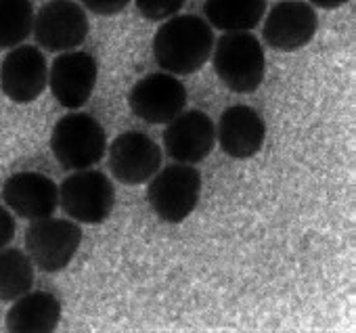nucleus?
<instances>
[{
  "label": "nucleus",
  "instance_id": "obj_12",
  "mask_svg": "<svg viewBox=\"0 0 356 333\" xmlns=\"http://www.w3.org/2000/svg\"><path fill=\"white\" fill-rule=\"evenodd\" d=\"M99 78V63L84 51H70L59 55L49 70V86L59 105L78 109L95 92Z\"/></svg>",
  "mask_w": 356,
  "mask_h": 333
},
{
  "label": "nucleus",
  "instance_id": "obj_15",
  "mask_svg": "<svg viewBox=\"0 0 356 333\" xmlns=\"http://www.w3.org/2000/svg\"><path fill=\"white\" fill-rule=\"evenodd\" d=\"M216 138L229 157L250 159L264 145L266 124L254 107L233 105L222 111L216 126Z\"/></svg>",
  "mask_w": 356,
  "mask_h": 333
},
{
  "label": "nucleus",
  "instance_id": "obj_6",
  "mask_svg": "<svg viewBox=\"0 0 356 333\" xmlns=\"http://www.w3.org/2000/svg\"><path fill=\"white\" fill-rule=\"evenodd\" d=\"M82 243V231L65 218L32 220L26 231V252L32 264L44 273L63 270L76 256Z\"/></svg>",
  "mask_w": 356,
  "mask_h": 333
},
{
  "label": "nucleus",
  "instance_id": "obj_7",
  "mask_svg": "<svg viewBox=\"0 0 356 333\" xmlns=\"http://www.w3.org/2000/svg\"><path fill=\"white\" fill-rule=\"evenodd\" d=\"M88 30L86 13L74 0H49L34 15L32 26L38 47L51 53H65L80 47L86 40Z\"/></svg>",
  "mask_w": 356,
  "mask_h": 333
},
{
  "label": "nucleus",
  "instance_id": "obj_3",
  "mask_svg": "<svg viewBox=\"0 0 356 333\" xmlns=\"http://www.w3.org/2000/svg\"><path fill=\"white\" fill-rule=\"evenodd\" d=\"M202 195V174L189 163H170L159 168L149 183L147 202L151 210L168 225L189 218Z\"/></svg>",
  "mask_w": 356,
  "mask_h": 333
},
{
  "label": "nucleus",
  "instance_id": "obj_10",
  "mask_svg": "<svg viewBox=\"0 0 356 333\" xmlns=\"http://www.w3.org/2000/svg\"><path fill=\"white\" fill-rule=\"evenodd\" d=\"M49 84V65L36 47L24 44L7 53L0 63V90L17 105L34 103Z\"/></svg>",
  "mask_w": 356,
  "mask_h": 333
},
{
  "label": "nucleus",
  "instance_id": "obj_1",
  "mask_svg": "<svg viewBox=\"0 0 356 333\" xmlns=\"http://www.w3.org/2000/svg\"><path fill=\"white\" fill-rule=\"evenodd\" d=\"M214 32L197 15H174L153 36V57L172 76L200 72L212 57Z\"/></svg>",
  "mask_w": 356,
  "mask_h": 333
},
{
  "label": "nucleus",
  "instance_id": "obj_23",
  "mask_svg": "<svg viewBox=\"0 0 356 333\" xmlns=\"http://www.w3.org/2000/svg\"><path fill=\"white\" fill-rule=\"evenodd\" d=\"M312 5H316L318 9H337L346 3H350V0H310Z\"/></svg>",
  "mask_w": 356,
  "mask_h": 333
},
{
  "label": "nucleus",
  "instance_id": "obj_20",
  "mask_svg": "<svg viewBox=\"0 0 356 333\" xmlns=\"http://www.w3.org/2000/svg\"><path fill=\"white\" fill-rule=\"evenodd\" d=\"M187 0H134L138 13L149 22H165L185 7Z\"/></svg>",
  "mask_w": 356,
  "mask_h": 333
},
{
  "label": "nucleus",
  "instance_id": "obj_18",
  "mask_svg": "<svg viewBox=\"0 0 356 333\" xmlns=\"http://www.w3.org/2000/svg\"><path fill=\"white\" fill-rule=\"evenodd\" d=\"M34 285V264L26 252L0 250V302H15Z\"/></svg>",
  "mask_w": 356,
  "mask_h": 333
},
{
  "label": "nucleus",
  "instance_id": "obj_13",
  "mask_svg": "<svg viewBox=\"0 0 356 333\" xmlns=\"http://www.w3.org/2000/svg\"><path fill=\"white\" fill-rule=\"evenodd\" d=\"M318 28L316 13L310 5L298 0H283L266 15L262 36L275 51L293 53L312 42Z\"/></svg>",
  "mask_w": 356,
  "mask_h": 333
},
{
  "label": "nucleus",
  "instance_id": "obj_11",
  "mask_svg": "<svg viewBox=\"0 0 356 333\" xmlns=\"http://www.w3.org/2000/svg\"><path fill=\"white\" fill-rule=\"evenodd\" d=\"M216 143V126L212 117L200 109L181 111L172 117L163 130L165 153L178 163H200L204 161Z\"/></svg>",
  "mask_w": 356,
  "mask_h": 333
},
{
  "label": "nucleus",
  "instance_id": "obj_4",
  "mask_svg": "<svg viewBox=\"0 0 356 333\" xmlns=\"http://www.w3.org/2000/svg\"><path fill=\"white\" fill-rule=\"evenodd\" d=\"M51 151L65 170H86L105 155L107 136L92 115L67 113L53 128Z\"/></svg>",
  "mask_w": 356,
  "mask_h": 333
},
{
  "label": "nucleus",
  "instance_id": "obj_16",
  "mask_svg": "<svg viewBox=\"0 0 356 333\" xmlns=\"http://www.w3.org/2000/svg\"><path fill=\"white\" fill-rule=\"evenodd\" d=\"M61 302L49 291H28L7 312L11 333H51L59 327Z\"/></svg>",
  "mask_w": 356,
  "mask_h": 333
},
{
  "label": "nucleus",
  "instance_id": "obj_8",
  "mask_svg": "<svg viewBox=\"0 0 356 333\" xmlns=\"http://www.w3.org/2000/svg\"><path fill=\"white\" fill-rule=\"evenodd\" d=\"M130 111L147 124H168L187 105L185 84L168 72L140 78L128 95Z\"/></svg>",
  "mask_w": 356,
  "mask_h": 333
},
{
  "label": "nucleus",
  "instance_id": "obj_22",
  "mask_svg": "<svg viewBox=\"0 0 356 333\" xmlns=\"http://www.w3.org/2000/svg\"><path fill=\"white\" fill-rule=\"evenodd\" d=\"M15 237V218L0 206V250L7 247Z\"/></svg>",
  "mask_w": 356,
  "mask_h": 333
},
{
  "label": "nucleus",
  "instance_id": "obj_14",
  "mask_svg": "<svg viewBox=\"0 0 356 333\" xmlns=\"http://www.w3.org/2000/svg\"><path fill=\"white\" fill-rule=\"evenodd\" d=\"M3 200L26 220H40L53 216L59 206L57 185L38 172H17L3 185Z\"/></svg>",
  "mask_w": 356,
  "mask_h": 333
},
{
  "label": "nucleus",
  "instance_id": "obj_21",
  "mask_svg": "<svg viewBox=\"0 0 356 333\" xmlns=\"http://www.w3.org/2000/svg\"><path fill=\"white\" fill-rule=\"evenodd\" d=\"M130 0H82V7L88 9L95 15L101 17H111L128 7Z\"/></svg>",
  "mask_w": 356,
  "mask_h": 333
},
{
  "label": "nucleus",
  "instance_id": "obj_9",
  "mask_svg": "<svg viewBox=\"0 0 356 333\" xmlns=\"http://www.w3.org/2000/svg\"><path fill=\"white\" fill-rule=\"evenodd\" d=\"M159 168L161 149L145 132H122L109 145V170L122 185H143Z\"/></svg>",
  "mask_w": 356,
  "mask_h": 333
},
{
  "label": "nucleus",
  "instance_id": "obj_19",
  "mask_svg": "<svg viewBox=\"0 0 356 333\" xmlns=\"http://www.w3.org/2000/svg\"><path fill=\"white\" fill-rule=\"evenodd\" d=\"M34 26L32 0H0V51L19 47Z\"/></svg>",
  "mask_w": 356,
  "mask_h": 333
},
{
  "label": "nucleus",
  "instance_id": "obj_17",
  "mask_svg": "<svg viewBox=\"0 0 356 333\" xmlns=\"http://www.w3.org/2000/svg\"><path fill=\"white\" fill-rule=\"evenodd\" d=\"M204 13L216 30L250 32L262 22L266 0H206Z\"/></svg>",
  "mask_w": 356,
  "mask_h": 333
},
{
  "label": "nucleus",
  "instance_id": "obj_5",
  "mask_svg": "<svg viewBox=\"0 0 356 333\" xmlns=\"http://www.w3.org/2000/svg\"><path fill=\"white\" fill-rule=\"evenodd\" d=\"M59 204L63 212L82 225L105 222L115 206V189L111 181L97 170H76L59 187Z\"/></svg>",
  "mask_w": 356,
  "mask_h": 333
},
{
  "label": "nucleus",
  "instance_id": "obj_2",
  "mask_svg": "<svg viewBox=\"0 0 356 333\" xmlns=\"http://www.w3.org/2000/svg\"><path fill=\"white\" fill-rule=\"evenodd\" d=\"M212 65L220 82L239 95L258 90L266 74V55L260 40L248 32H227L212 49Z\"/></svg>",
  "mask_w": 356,
  "mask_h": 333
}]
</instances>
